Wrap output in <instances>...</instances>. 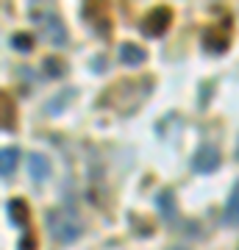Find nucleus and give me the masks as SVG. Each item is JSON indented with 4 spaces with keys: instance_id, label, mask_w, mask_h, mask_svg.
Here are the masks:
<instances>
[{
    "instance_id": "1",
    "label": "nucleus",
    "mask_w": 239,
    "mask_h": 250,
    "mask_svg": "<svg viewBox=\"0 0 239 250\" xmlns=\"http://www.w3.org/2000/svg\"><path fill=\"white\" fill-rule=\"evenodd\" d=\"M47 225H50V233H53L59 242H72V239L81 236V220L72 214L70 208L47 211Z\"/></svg>"
},
{
    "instance_id": "2",
    "label": "nucleus",
    "mask_w": 239,
    "mask_h": 250,
    "mask_svg": "<svg viewBox=\"0 0 239 250\" xmlns=\"http://www.w3.org/2000/svg\"><path fill=\"white\" fill-rule=\"evenodd\" d=\"M170 22H173V11H170L167 6H156L153 11L145 14V20H142L139 28H142L145 36H161L170 28Z\"/></svg>"
},
{
    "instance_id": "3",
    "label": "nucleus",
    "mask_w": 239,
    "mask_h": 250,
    "mask_svg": "<svg viewBox=\"0 0 239 250\" xmlns=\"http://www.w3.org/2000/svg\"><path fill=\"white\" fill-rule=\"evenodd\" d=\"M192 167H195L197 172H214L220 167V153H217V147L203 145V147L192 156Z\"/></svg>"
},
{
    "instance_id": "4",
    "label": "nucleus",
    "mask_w": 239,
    "mask_h": 250,
    "mask_svg": "<svg viewBox=\"0 0 239 250\" xmlns=\"http://www.w3.org/2000/svg\"><path fill=\"white\" fill-rule=\"evenodd\" d=\"M39 22H42V36L50 42V45H64V42H67V31H64L62 20H56V17H39Z\"/></svg>"
},
{
    "instance_id": "5",
    "label": "nucleus",
    "mask_w": 239,
    "mask_h": 250,
    "mask_svg": "<svg viewBox=\"0 0 239 250\" xmlns=\"http://www.w3.org/2000/svg\"><path fill=\"white\" fill-rule=\"evenodd\" d=\"M9 217H11V223L20 225V228H25L28 225V220H31V208H28V203L22 200V197L9 200Z\"/></svg>"
},
{
    "instance_id": "6",
    "label": "nucleus",
    "mask_w": 239,
    "mask_h": 250,
    "mask_svg": "<svg viewBox=\"0 0 239 250\" xmlns=\"http://www.w3.org/2000/svg\"><path fill=\"white\" fill-rule=\"evenodd\" d=\"M203 42H206L209 50L222 53V50L228 47V31H217V28H212V31H206V34H203Z\"/></svg>"
},
{
    "instance_id": "7",
    "label": "nucleus",
    "mask_w": 239,
    "mask_h": 250,
    "mask_svg": "<svg viewBox=\"0 0 239 250\" xmlns=\"http://www.w3.org/2000/svg\"><path fill=\"white\" fill-rule=\"evenodd\" d=\"M28 170H31L34 181H47L50 178V161L36 153V156H31V161H28Z\"/></svg>"
},
{
    "instance_id": "8",
    "label": "nucleus",
    "mask_w": 239,
    "mask_h": 250,
    "mask_svg": "<svg viewBox=\"0 0 239 250\" xmlns=\"http://www.w3.org/2000/svg\"><path fill=\"white\" fill-rule=\"evenodd\" d=\"M120 62L123 64H142L145 62V47L133 45V42H125L120 47Z\"/></svg>"
},
{
    "instance_id": "9",
    "label": "nucleus",
    "mask_w": 239,
    "mask_h": 250,
    "mask_svg": "<svg viewBox=\"0 0 239 250\" xmlns=\"http://www.w3.org/2000/svg\"><path fill=\"white\" fill-rule=\"evenodd\" d=\"M17 147H3V153H0V159H3V167H0V175L9 181L11 172H14V167H17Z\"/></svg>"
},
{
    "instance_id": "10",
    "label": "nucleus",
    "mask_w": 239,
    "mask_h": 250,
    "mask_svg": "<svg viewBox=\"0 0 239 250\" xmlns=\"http://www.w3.org/2000/svg\"><path fill=\"white\" fill-rule=\"evenodd\" d=\"M225 223L237 225L239 223V184L234 187V192L228 195V206H225Z\"/></svg>"
},
{
    "instance_id": "11",
    "label": "nucleus",
    "mask_w": 239,
    "mask_h": 250,
    "mask_svg": "<svg viewBox=\"0 0 239 250\" xmlns=\"http://www.w3.org/2000/svg\"><path fill=\"white\" fill-rule=\"evenodd\" d=\"M0 103H3V131H14V103H11V98L3 92L0 95Z\"/></svg>"
},
{
    "instance_id": "12",
    "label": "nucleus",
    "mask_w": 239,
    "mask_h": 250,
    "mask_svg": "<svg viewBox=\"0 0 239 250\" xmlns=\"http://www.w3.org/2000/svg\"><path fill=\"white\" fill-rule=\"evenodd\" d=\"M11 45L17 47L20 53H28V50L34 47V36L31 34H14L11 36Z\"/></svg>"
},
{
    "instance_id": "13",
    "label": "nucleus",
    "mask_w": 239,
    "mask_h": 250,
    "mask_svg": "<svg viewBox=\"0 0 239 250\" xmlns=\"http://www.w3.org/2000/svg\"><path fill=\"white\" fill-rule=\"evenodd\" d=\"M159 211L164 217H173L175 214V203H173V192H161L159 195Z\"/></svg>"
},
{
    "instance_id": "14",
    "label": "nucleus",
    "mask_w": 239,
    "mask_h": 250,
    "mask_svg": "<svg viewBox=\"0 0 239 250\" xmlns=\"http://www.w3.org/2000/svg\"><path fill=\"white\" fill-rule=\"evenodd\" d=\"M44 67H47V75H50V78H62L64 75V62L62 59H47Z\"/></svg>"
},
{
    "instance_id": "15",
    "label": "nucleus",
    "mask_w": 239,
    "mask_h": 250,
    "mask_svg": "<svg viewBox=\"0 0 239 250\" xmlns=\"http://www.w3.org/2000/svg\"><path fill=\"white\" fill-rule=\"evenodd\" d=\"M17 250H36V236L25 233V236H22V239L17 242Z\"/></svg>"
},
{
    "instance_id": "16",
    "label": "nucleus",
    "mask_w": 239,
    "mask_h": 250,
    "mask_svg": "<svg viewBox=\"0 0 239 250\" xmlns=\"http://www.w3.org/2000/svg\"><path fill=\"white\" fill-rule=\"evenodd\" d=\"M173 250H186V248H173Z\"/></svg>"
}]
</instances>
